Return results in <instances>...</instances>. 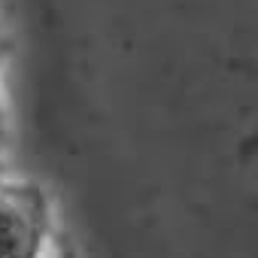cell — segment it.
<instances>
[{
    "label": "cell",
    "mask_w": 258,
    "mask_h": 258,
    "mask_svg": "<svg viewBox=\"0 0 258 258\" xmlns=\"http://www.w3.org/2000/svg\"><path fill=\"white\" fill-rule=\"evenodd\" d=\"M49 258H76V252H73V249H58V252H52Z\"/></svg>",
    "instance_id": "2"
},
{
    "label": "cell",
    "mask_w": 258,
    "mask_h": 258,
    "mask_svg": "<svg viewBox=\"0 0 258 258\" xmlns=\"http://www.w3.org/2000/svg\"><path fill=\"white\" fill-rule=\"evenodd\" d=\"M52 255V204L34 182L0 179V258Z\"/></svg>",
    "instance_id": "1"
}]
</instances>
